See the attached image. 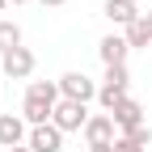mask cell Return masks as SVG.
<instances>
[{
  "label": "cell",
  "mask_w": 152,
  "mask_h": 152,
  "mask_svg": "<svg viewBox=\"0 0 152 152\" xmlns=\"http://www.w3.org/2000/svg\"><path fill=\"white\" fill-rule=\"evenodd\" d=\"M131 72H127V64L123 68H106V76H102V89H97V102H102V110L110 114L114 106H118L123 97H131Z\"/></svg>",
  "instance_id": "6da1fadb"
},
{
  "label": "cell",
  "mask_w": 152,
  "mask_h": 152,
  "mask_svg": "<svg viewBox=\"0 0 152 152\" xmlns=\"http://www.w3.org/2000/svg\"><path fill=\"white\" fill-rule=\"evenodd\" d=\"M89 118H93L89 106H85V102H68V97L55 106V114H51V123L59 127L64 135H68V131H85V127H89Z\"/></svg>",
  "instance_id": "7a4b0ae2"
},
{
  "label": "cell",
  "mask_w": 152,
  "mask_h": 152,
  "mask_svg": "<svg viewBox=\"0 0 152 152\" xmlns=\"http://www.w3.org/2000/svg\"><path fill=\"white\" fill-rule=\"evenodd\" d=\"M97 89H102V85L89 80L85 72H64V76H59V93H64L68 102H85V106H89V102H97Z\"/></svg>",
  "instance_id": "3957f363"
},
{
  "label": "cell",
  "mask_w": 152,
  "mask_h": 152,
  "mask_svg": "<svg viewBox=\"0 0 152 152\" xmlns=\"http://www.w3.org/2000/svg\"><path fill=\"white\" fill-rule=\"evenodd\" d=\"M0 68H4L9 80H26V76L34 72V51L30 47H13L9 55H0Z\"/></svg>",
  "instance_id": "277c9868"
},
{
  "label": "cell",
  "mask_w": 152,
  "mask_h": 152,
  "mask_svg": "<svg viewBox=\"0 0 152 152\" xmlns=\"http://www.w3.org/2000/svg\"><path fill=\"white\" fill-rule=\"evenodd\" d=\"M30 152H64V131L47 123V127H30V140H26Z\"/></svg>",
  "instance_id": "5b68a950"
},
{
  "label": "cell",
  "mask_w": 152,
  "mask_h": 152,
  "mask_svg": "<svg viewBox=\"0 0 152 152\" xmlns=\"http://www.w3.org/2000/svg\"><path fill=\"white\" fill-rule=\"evenodd\" d=\"M30 123L21 118V114H0V148H21L26 140H30V131H26Z\"/></svg>",
  "instance_id": "8992f818"
},
{
  "label": "cell",
  "mask_w": 152,
  "mask_h": 152,
  "mask_svg": "<svg viewBox=\"0 0 152 152\" xmlns=\"http://www.w3.org/2000/svg\"><path fill=\"white\" fill-rule=\"evenodd\" d=\"M110 118H114V127H118L123 135H127V131H135V127L144 123V106H140L135 97H123L118 106L110 110Z\"/></svg>",
  "instance_id": "52a82bcc"
},
{
  "label": "cell",
  "mask_w": 152,
  "mask_h": 152,
  "mask_svg": "<svg viewBox=\"0 0 152 152\" xmlns=\"http://www.w3.org/2000/svg\"><path fill=\"white\" fill-rule=\"evenodd\" d=\"M127 51H131V47H127L123 34H106L102 42H97V55H102L106 68H123V64H127Z\"/></svg>",
  "instance_id": "ba28073f"
},
{
  "label": "cell",
  "mask_w": 152,
  "mask_h": 152,
  "mask_svg": "<svg viewBox=\"0 0 152 152\" xmlns=\"http://www.w3.org/2000/svg\"><path fill=\"white\" fill-rule=\"evenodd\" d=\"M102 13H106V21H110V26H123V30H127L131 21H140V17H144V13L135 9V0H106Z\"/></svg>",
  "instance_id": "9c48e42d"
},
{
  "label": "cell",
  "mask_w": 152,
  "mask_h": 152,
  "mask_svg": "<svg viewBox=\"0 0 152 152\" xmlns=\"http://www.w3.org/2000/svg\"><path fill=\"white\" fill-rule=\"evenodd\" d=\"M114 131H118V127H114L110 114H93L89 127H85V144H89V148H93V144H114V140H118Z\"/></svg>",
  "instance_id": "30bf717a"
},
{
  "label": "cell",
  "mask_w": 152,
  "mask_h": 152,
  "mask_svg": "<svg viewBox=\"0 0 152 152\" xmlns=\"http://www.w3.org/2000/svg\"><path fill=\"white\" fill-rule=\"evenodd\" d=\"M51 114H55L51 102H38V97H26V102H21V118H26L30 127H47Z\"/></svg>",
  "instance_id": "8fae6325"
},
{
  "label": "cell",
  "mask_w": 152,
  "mask_h": 152,
  "mask_svg": "<svg viewBox=\"0 0 152 152\" xmlns=\"http://www.w3.org/2000/svg\"><path fill=\"white\" fill-rule=\"evenodd\" d=\"M123 38H127V47H152V26H148V17L131 21V26L123 30Z\"/></svg>",
  "instance_id": "7c38bea8"
},
{
  "label": "cell",
  "mask_w": 152,
  "mask_h": 152,
  "mask_svg": "<svg viewBox=\"0 0 152 152\" xmlns=\"http://www.w3.org/2000/svg\"><path fill=\"white\" fill-rule=\"evenodd\" d=\"M13 47H21V26L17 21H0V55H9Z\"/></svg>",
  "instance_id": "4fadbf2b"
},
{
  "label": "cell",
  "mask_w": 152,
  "mask_h": 152,
  "mask_svg": "<svg viewBox=\"0 0 152 152\" xmlns=\"http://www.w3.org/2000/svg\"><path fill=\"white\" fill-rule=\"evenodd\" d=\"M127 140L135 144V148H144V152H148V148H152V127H148V123H140L135 131H127Z\"/></svg>",
  "instance_id": "5bb4252c"
},
{
  "label": "cell",
  "mask_w": 152,
  "mask_h": 152,
  "mask_svg": "<svg viewBox=\"0 0 152 152\" xmlns=\"http://www.w3.org/2000/svg\"><path fill=\"white\" fill-rule=\"evenodd\" d=\"M114 152H144V148H135L127 135H118V140H114Z\"/></svg>",
  "instance_id": "9a60e30c"
},
{
  "label": "cell",
  "mask_w": 152,
  "mask_h": 152,
  "mask_svg": "<svg viewBox=\"0 0 152 152\" xmlns=\"http://www.w3.org/2000/svg\"><path fill=\"white\" fill-rule=\"evenodd\" d=\"M89 152H114V144H93Z\"/></svg>",
  "instance_id": "2e32d148"
},
{
  "label": "cell",
  "mask_w": 152,
  "mask_h": 152,
  "mask_svg": "<svg viewBox=\"0 0 152 152\" xmlns=\"http://www.w3.org/2000/svg\"><path fill=\"white\" fill-rule=\"evenodd\" d=\"M38 4H47V9H59V4H68V0H38Z\"/></svg>",
  "instance_id": "e0dca14e"
},
{
  "label": "cell",
  "mask_w": 152,
  "mask_h": 152,
  "mask_svg": "<svg viewBox=\"0 0 152 152\" xmlns=\"http://www.w3.org/2000/svg\"><path fill=\"white\" fill-rule=\"evenodd\" d=\"M9 152H30V148H26V144H21V148H9Z\"/></svg>",
  "instance_id": "ac0fdd59"
},
{
  "label": "cell",
  "mask_w": 152,
  "mask_h": 152,
  "mask_svg": "<svg viewBox=\"0 0 152 152\" xmlns=\"http://www.w3.org/2000/svg\"><path fill=\"white\" fill-rule=\"evenodd\" d=\"M9 4H30V0H9Z\"/></svg>",
  "instance_id": "d6986e66"
},
{
  "label": "cell",
  "mask_w": 152,
  "mask_h": 152,
  "mask_svg": "<svg viewBox=\"0 0 152 152\" xmlns=\"http://www.w3.org/2000/svg\"><path fill=\"white\" fill-rule=\"evenodd\" d=\"M144 17H148V26H152V9H148V13H144Z\"/></svg>",
  "instance_id": "ffe728a7"
},
{
  "label": "cell",
  "mask_w": 152,
  "mask_h": 152,
  "mask_svg": "<svg viewBox=\"0 0 152 152\" xmlns=\"http://www.w3.org/2000/svg\"><path fill=\"white\" fill-rule=\"evenodd\" d=\"M4 4H9V0H0V13H4Z\"/></svg>",
  "instance_id": "44dd1931"
}]
</instances>
